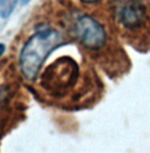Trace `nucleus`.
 Instances as JSON below:
<instances>
[{
  "label": "nucleus",
  "mask_w": 150,
  "mask_h": 153,
  "mask_svg": "<svg viewBox=\"0 0 150 153\" xmlns=\"http://www.w3.org/2000/svg\"><path fill=\"white\" fill-rule=\"evenodd\" d=\"M63 42L62 33L53 27L37 30L22 45L18 58L21 76L27 81H34L41 73L46 59Z\"/></svg>",
  "instance_id": "nucleus-1"
},
{
  "label": "nucleus",
  "mask_w": 150,
  "mask_h": 153,
  "mask_svg": "<svg viewBox=\"0 0 150 153\" xmlns=\"http://www.w3.org/2000/svg\"><path fill=\"white\" fill-rule=\"evenodd\" d=\"M79 78V64L74 59L60 58L41 73V87L53 97H61L76 86Z\"/></svg>",
  "instance_id": "nucleus-2"
},
{
  "label": "nucleus",
  "mask_w": 150,
  "mask_h": 153,
  "mask_svg": "<svg viewBox=\"0 0 150 153\" xmlns=\"http://www.w3.org/2000/svg\"><path fill=\"white\" fill-rule=\"evenodd\" d=\"M73 33L82 47L92 53H100L108 46L106 27L89 14H80L73 21Z\"/></svg>",
  "instance_id": "nucleus-3"
},
{
  "label": "nucleus",
  "mask_w": 150,
  "mask_h": 153,
  "mask_svg": "<svg viewBox=\"0 0 150 153\" xmlns=\"http://www.w3.org/2000/svg\"><path fill=\"white\" fill-rule=\"evenodd\" d=\"M116 19L124 31L140 32L148 22L147 7L141 0H121L117 4Z\"/></svg>",
  "instance_id": "nucleus-4"
},
{
  "label": "nucleus",
  "mask_w": 150,
  "mask_h": 153,
  "mask_svg": "<svg viewBox=\"0 0 150 153\" xmlns=\"http://www.w3.org/2000/svg\"><path fill=\"white\" fill-rule=\"evenodd\" d=\"M14 93V88L10 84L0 82V120H4L5 114H8Z\"/></svg>",
  "instance_id": "nucleus-5"
},
{
  "label": "nucleus",
  "mask_w": 150,
  "mask_h": 153,
  "mask_svg": "<svg viewBox=\"0 0 150 153\" xmlns=\"http://www.w3.org/2000/svg\"><path fill=\"white\" fill-rule=\"evenodd\" d=\"M19 0H0V18L7 19L14 12Z\"/></svg>",
  "instance_id": "nucleus-6"
},
{
  "label": "nucleus",
  "mask_w": 150,
  "mask_h": 153,
  "mask_svg": "<svg viewBox=\"0 0 150 153\" xmlns=\"http://www.w3.org/2000/svg\"><path fill=\"white\" fill-rule=\"evenodd\" d=\"M5 52H6V45L0 42V58L5 54Z\"/></svg>",
  "instance_id": "nucleus-7"
},
{
  "label": "nucleus",
  "mask_w": 150,
  "mask_h": 153,
  "mask_svg": "<svg viewBox=\"0 0 150 153\" xmlns=\"http://www.w3.org/2000/svg\"><path fill=\"white\" fill-rule=\"evenodd\" d=\"M81 2L83 4H88V5H92V4H96V2H100L101 0H80Z\"/></svg>",
  "instance_id": "nucleus-8"
},
{
  "label": "nucleus",
  "mask_w": 150,
  "mask_h": 153,
  "mask_svg": "<svg viewBox=\"0 0 150 153\" xmlns=\"http://www.w3.org/2000/svg\"><path fill=\"white\" fill-rule=\"evenodd\" d=\"M20 1H21L22 5H27L28 2H31V0H20Z\"/></svg>",
  "instance_id": "nucleus-9"
}]
</instances>
